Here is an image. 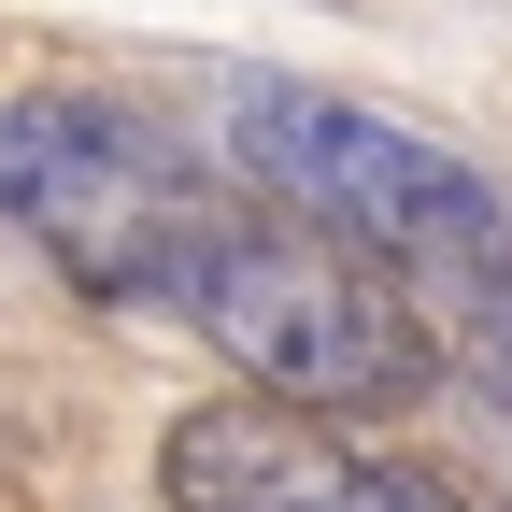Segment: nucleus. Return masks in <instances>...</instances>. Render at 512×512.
I'll return each mask as SVG.
<instances>
[{
  "label": "nucleus",
  "instance_id": "nucleus-1",
  "mask_svg": "<svg viewBox=\"0 0 512 512\" xmlns=\"http://www.w3.org/2000/svg\"><path fill=\"white\" fill-rule=\"evenodd\" d=\"M128 313H171L185 342H214L242 370L228 399H271V413H313V427L413 413L427 384H441L427 313L384 285L370 256L313 242L285 214H256V200H228V185L128 271Z\"/></svg>",
  "mask_w": 512,
  "mask_h": 512
},
{
  "label": "nucleus",
  "instance_id": "nucleus-2",
  "mask_svg": "<svg viewBox=\"0 0 512 512\" xmlns=\"http://www.w3.org/2000/svg\"><path fill=\"white\" fill-rule=\"evenodd\" d=\"M228 157L271 185V214L370 256V271H470V285H512V200L441 157L427 128L370 114L342 86H299V72H242L228 86Z\"/></svg>",
  "mask_w": 512,
  "mask_h": 512
},
{
  "label": "nucleus",
  "instance_id": "nucleus-3",
  "mask_svg": "<svg viewBox=\"0 0 512 512\" xmlns=\"http://www.w3.org/2000/svg\"><path fill=\"white\" fill-rule=\"evenodd\" d=\"M200 200L214 171L128 100H0V228H29L86 299H128V271Z\"/></svg>",
  "mask_w": 512,
  "mask_h": 512
},
{
  "label": "nucleus",
  "instance_id": "nucleus-4",
  "mask_svg": "<svg viewBox=\"0 0 512 512\" xmlns=\"http://www.w3.org/2000/svg\"><path fill=\"white\" fill-rule=\"evenodd\" d=\"M157 498L171 512H470L456 484L370 456L356 427H313L271 399H200L157 456Z\"/></svg>",
  "mask_w": 512,
  "mask_h": 512
},
{
  "label": "nucleus",
  "instance_id": "nucleus-5",
  "mask_svg": "<svg viewBox=\"0 0 512 512\" xmlns=\"http://www.w3.org/2000/svg\"><path fill=\"white\" fill-rule=\"evenodd\" d=\"M470 384H484V413H498V441H512V285L470 299Z\"/></svg>",
  "mask_w": 512,
  "mask_h": 512
}]
</instances>
